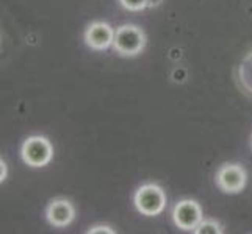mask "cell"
Listing matches in <instances>:
<instances>
[{
    "label": "cell",
    "instance_id": "6",
    "mask_svg": "<svg viewBox=\"0 0 252 234\" xmlns=\"http://www.w3.org/2000/svg\"><path fill=\"white\" fill-rule=\"evenodd\" d=\"M115 33L107 22H93L85 31V42L93 50H107L115 42Z\"/></svg>",
    "mask_w": 252,
    "mask_h": 234
},
{
    "label": "cell",
    "instance_id": "9",
    "mask_svg": "<svg viewBox=\"0 0 252 234\" xmlns=\"http://www.w3.org/2000/svg\"><path fill=\"white\" fill-rule=\"evenodd\" d=\"M119 3L128 11H141L147 8V0H119Z\"/></svg>",
    "mask_w": 252,
    "mask_h": 234
},
{
    "label": "cell",
    "instance_id": "8",
    "mask_svg": "<svg viewBox=\"0 0 252 234\" xmlns=\"http://www.w3.org/2000/svg\"><path fill=\"white\" fill-rule=\"evenodd\" d=\"M196 234H221L222 230H221V225L220 222H216L213 219H202V222L197 225L196 230H194Z\"/></svg>",
    "mask_w": 252,
    "mask_h": 234
},
{
    "label": "cell",
    "instance_id": "2",
    "mask_svg": "<svg viewBox=\"0 0 252 234\" xmlns=\"http://www.w3.org/2000/svg\"><path fill=\"white\" fill-rule=\"evenodd\" d=\"M21 156L30 167H44L54 158V145L44 136H30L22 144Z\"/></svg>",
    "mask_w": 252,
    "mask_h": 234
},
{
    "label": "cell",
    "instance_id": "4",
    "mask_svg": "<svg viewBox=\"0 0 252 234\" xmlns=\"http://www.w3.org/2000/svg\"><path fill=\"white\" fill-rule=\"evenodd\" d=\"M248 175L240 164H224L216 172V184L225 194H238L246 186Z\"/></svg>",
    "mask_w": 252,
    "mask_h": 234
},
{
    "label": "cell",
    "instance_id": "12",
    "mask_svg": "<svg viewBox=\"0 0 252 234\" xmlns=\"http://www.w3.org/2000/svg\"><path fill=\"white\" fill-rule=\"evenodd\" d=\"M0 166H2V173H0V180H5L6 178V162L2 159V161H0Z\"/></svg>",
    "mask_w": 252,
    "mask_h": 234
},
{
    "label": "cell",
    "instance_id": "5",
    "mask_svg": "<svg viewBox=\"0 0 252 234\" xmlns=\"http://www.w3.org/2000/svg\"><path fill=\"white\" fill-rule=\"evenodd\" d=\"M172 219L180 230L194 231L204 219L202 208L194 200H182L174 206Z\"/></svg>",
    "mask_w": 252,
    "mask_h": 234
},
{
    "label": "cell",
    "instance_id": "3",
    "mask_svg": "<svg viewBox=\"0 0 252 234\" xmlns=\"http://www.w3.org/2000/svg\"><path fill=\"white\" fill-rule=\"evenodd\" d=\"M135 206L143 215L154 217L163 212L166 206V194L158 184H144L136 190Z\"/></svg>",
    "mask_w": 252,
    "mask_h": 234
},
{
    "label": "cell",
    "instance_id": "7",
    "mask_svg": "<svg viewBox=\"0 0 252 234\" xmlns=\"http://www.w3.org/2000/svg\"><path fill=\"white\" fill-rule=\"evenodd\" d=\"M46 217L52 227L64 228L74 222L75 208L71 202L66 200V198H55V200H52L47 206Z\"/></svg>",
    "mask_w": 252,
    "mask_h": 234
},
{
    "label": "cell",
    "instance_id": "11",
    "mask_svg": "<svg viewBox=\"0 0 252 234\" xmlns=\"http://www.w3.org/2000/svg\"><path fill=\"white\" fill-rule=\"evenodd\" d=\"M163 0H147V8H157L161 5Z\"/></svg>",
    "mask_w": 252,
    "mask_h": 234
},
{
    "label": "cell",
    "instance_id": "1",
    "mask_svg": "<svg viewBox=\"0 0 252 234\" xmlns=\"http://www.w3.org/2000/svg\"><path fill=\"white\" fill-rule=\"evenodd\" d=\"M144 46H146V34L140 27L132 24H124L119 28H116L113 49L119 55L136 56L144 50Z\"/></svg>",
    "mask_w": 252,
    "mask_h": 234
},
{
    "label": "cell",
    "instance_id": "10",
    "mask_svg": "<svg viewBox=\"0 0 252 234\" xmlns=\"http://www.w3.org/2000/svg\"><path fill=\"white\" fill-rule=\"evenodd\" d=\"M90 234H95V233H108V234H113L115 233V230H111L110 227H107V225H99V227H93L88 230Z\"/></svg>",
    "mask_w": 252,
    "mask_h": 234
}]
</instances>
